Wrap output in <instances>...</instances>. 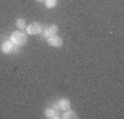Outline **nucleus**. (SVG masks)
I'll return each instance as SVG.
<instances>
[{
  "mask_svg": "<svg viewBox=\"0 0 124 119\" xmlns=\"http://www.w3.org/2000/svg\"><path fill=\"white\" fill-rule=\"evenodd\" d=\"M10 40H11L15 46L21 47V46H23V44H26V42H28V33L18 29V31H15V32H13V33H11Z\"/></svg>",
  "mask_w": 124,
  "mask_h": 119,
  "instance_id": "f257e3e1",
  "label": "nucleus"
},
{
  "mask_svg": "<svg viewBox=\"0 0 124 119\" xmlns=\"http://www.w3.org/2000/svg\"><path fill=\"white\" fill-rule=\"evenodd\" d=\"M43 31H44V28H43V25L39 24V22H32V24L26 25V28H25V32H26L28 35H35V36L41 35Z\"/></svg>",
  "mask_w": 124,
  "mask_h": 119,
  "instance_id": "f03ea898",
  "label": "nucleus"
},
{
  "mask_svg": "<svg viewBox=\"0 0 124 119\" xmlns=\"http://www.w3.org/2000/svg\"><path fill=\"white\" fill-rule=\"evenodd\" d=\"M61 118H63V119H75V118H77V115H76L75 111H72L70 108H69V110L63 111V114H62Z\"/></svg>",
  "mask_w": 124,
  "mask_h": 119,
  "instance_id": "6e6552de",
  "label": "nucleus"
},
{
  "mask_svg": "<svg viewBox=\"0 0 124 119\" xmlns=\"http://www.w3.org/2000/svg\"><path fill=\"white\" fill-rule=\"evenodd\" d=\"M17 49H18V46H15V44H14L10 39L1 43V51H3L4 54L14 53V51H17Z\"/></svg>",
  "mask_w": 124,
  "mask_h": 119,
  "instance_id": "7ed1b4c3",
  "label": "nucleus"
},
{
  "mask_svg": "<svg viewBox=\"0 0 124 119\" xmlns=\"http://www.w3.org/2000/svg\"><path fill=\"white\" fill-rule=\"evenodd\" d=\"M15 25L19 31H25V28H26V21L23 19V18H18L17 21H15Z\"/></svg>",
  "mask_w": 124,
  "mask_h": 119,
  "instance_id": "1a4fd4ad",
  "label": "nucleus"
},
{
  "mask_svg": "<svg viewBox=\"0 0 124 119\" xmlns=\"http://www.w3.org/2000/svg\"><path fill=\"white\" fill-rule=\"evenodd\" d=\"M57 33H58V27H57V25H50V27H47L44 31H43L41 35H43L44 39H48V37L57 35Z\"/></svg>",
  "mask_w": 124,
  "mask_h": 119,
  "instance_id": "423d86ee",
  "label": "nucleus"
},
{
  "mask_svg": "<svg viewBox=\"0 0 124 119\" xmlns=\"http://www.w3.org/2000/svg\"><path fill=\"white\" fill-rule=\"evenodd\" d=\"M47 40V44L48 46H51V47H55V49H59V47H62V44H63V40H62L61 36L58 35H54L51 36V37H48Z\"/></svg>",
  "mask_w": 124,
  "mask_h": 119,
  "instance_id": "20e7f679",
  "label": "nucleus"
},
{
  "mask_svg": "<svg viewBox=\"0 0 124 119\" xmlns=\"http://www.w3.org/2000/svg\"><path fill=\"white\" fill-rule=\"evenodd\" d=\"M55 110H58V105L57 104H53L51 107H48V108H46L44 110V115L47 116V118H50V119H58L59 118V114H58Z\"/></svg>",
  "mask_w": 124,
  "mask_h": 119,
  "instance_id": "39448f33",
  "label": "nucleus"
},
{
  "mask_svg": "<svg viewBox=\"0 0 124 119\" xmlns=\"http://www.w3.org/2000/svg\"><path fill=\"white\" fill-rule=\"evenodd\" d=\"M57 105H58V110L66 111V110H69V108H70V101H69L68 98H61V100L57 102Z\"/></svg>",
  "mask_w": 124,
  "mask_h": 119,
  "instance_id": "0eeeda50",
  "label": "nucleus"
},
{
  "mask_svg": "<svg viewBox=\"0 0 124 119\" xmlns=\"http://www.w3.org/2000/svg\"><path fill=\"white\" fill-rule=\"evenodd\" d=\"M43 3L46 4V7H47V9H54V7L58 4V0H44Z\"/></svg>",
  "mask_w": 124,
  "mask_h": 119,
  "instance_id": "9d476101",
  "label": "nucleus"
},
{
  "mask_svg": "<svg viewBox=\"0 0 124 119\" xmlns=\"http://www.w3.org/2000/svg\"><path fill=\"white\" fill-rule=\"evenodd\" d=\"M37 1H40V3H43V1H44V0H37Z\"/></svg>",
  "mask_w": 124,
  "mask_h": 119,
  "instance_id": "9b49d317",
  "label": "nucleus"
}]
</instances>
